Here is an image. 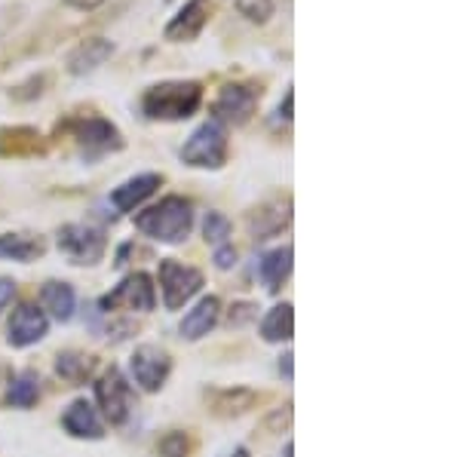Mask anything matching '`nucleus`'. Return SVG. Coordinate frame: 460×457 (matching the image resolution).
<instances>
[{"label": "nucleus", "mask_w": 460, "mask_h": 457, "mask_svg": "<svg viewBox=\"0 0 460 457\" xmlns=\"http://www.w3.org/2000/svg\"><path fill=\"white\" fill-rule=\"evenodd\" d=\"M58 249H62L74 264H95L105 255L108 240H105V231L95 224H65L62 231H58Z\"/></svg>", "instance_id": "obj_5"}, {"label": "nucleus", "mask_w": 460, "mask_h": 457, "mask_svg": "<svg viewBox=\"0 0 460 457\" xmlns=\"http://www.w3.org/2000/svg\"><path fill=\"white\" fill-rule=\"evenodd\" d=\"M160 289L166 311H178L188 304L194 294L203 289V274L188 264H178L175 258H163L160 261Z\"/></svg>", "instance_id": "obj_4"}, {"label": "nucleus", "mask_w": 460, "mask_h": 457, "mask_svg": "<svg viewBox=\"0 0 460 457\" xmlns=\"http://www.w3.org/2000/svg\"><path fill=\"white\" fill-rule=\"evenodd\" d=\"M292 353H286V356H283V363H279V372H286V378L288 381H292Z\"/></svg>", "instance_id": "obj_33"}, {"label": "nucleus", "mask_w": 460, "mask_h": 457, "mask_svg": "<svg viewBox=\"0 0 460 457\" xmlns=\"http://www.w3.org/2000/svg\"><path fill=\"white\" fill-rule=\"evenodd\" d=\"M295 454V445H292V442H286V452H283V457H292Z\"/></svg>", "instance_id": "obj_34"}, {"label": "nucleus", "mask_w": 460, "mask_h": 457, "mask_svg": "<svg viewBox=\"0 0 460 457\" xmlns=\"http://www.w3.org/2000/svg\"><path fill=\"white\" fill-rule=\"evenodd\" d=\"M163 184L160 175L147 172V175H136V179L123 181L120 188H114V194H111V203H114L117 212H132L138 203H145L147 197L154 194Z\"/></svg>", "instance_id": "obj_15"}, {"label": "nucleus", "mask_w": 460, "mask_h": 457, "mask_svg": "<svg viewBox=\"0 0 460 457\" xmlns=\"http://www.w3.org/2000/svg\"><path fill=\"white\" fill-rule=\"evenodd\" d=\"M0 154H4V157H31V154H43L40 132L31 127L0 129Z\"/></svg>", "instance_id": "obj_17"}, {"label": "nucleus", "mask_w": 460, "mask_h": 457, "mask_svg": "<svg viewBox=\"0 0 460 457\" xmlns=\"http://www.w3.org/2000/svg\"><path fill=\"white\" fill-rule=\"evenodd\" d=\"M136 227L157 242H181L194 227V206L184 197H166L136 218Z\"/></svg>", "instance_id": "obj_2"}, {"label": "nucleus", "mask_w": 460, "mask_h": 457, "mask_svg": "<svg viewBox=\"0 0 460 457\" xmlns=\"http://www.w3.org/2000/svg\"><path fill=\"white\" fill-rule=\"evenodd\" d=\"M215 264H218L221 270H230L236 264V249L234 246H218L215 249Z\"/></svg>", "instance_id": "obj_29"}, {"label": "nucleus", "mask_w": 460, "mask_h": 457, "mask_svg": "<svg viewBox=\"0 0 460 457\" xmlns=\"http://www.w3.org/2000/svg\"><path fill=\"white\" fill-rule=\"evenodd\" d=\"M129 368H132V378H136V384L142 387L145 393H157V390L166 384L169 368H172V359H169L166 350L145 344V347H138L136 353H132Z\"/></svg>", "instance_id": "obj_9"}, {"label": "nucleus", "mask_w": 460, "mask_h": 457, "mask_svg": "<svg viewBox=\"0 0 460 457\" xmlns=\"http://www.w3.org/2000/svg\"><path fill=\"white\" fill-rule=\"evenodd\" d=\"M212 16V4L209 0H188V4L181 6V10L175 13L172 22L166 25V31L163 37L172 43H190L197 40L199 31L206 28V22Z\"/></svg>", "instance_id": "obj_12"}, {"label": "nucleus", "mask_w": 460, "mask_h": 457, "mask_svg": "<svg viewBox=\"0 0 460 457\" xmlns=\"http://www.w3.org/2000/svg\"><path fill=\"white\" fill-rule=\"evenodd\" d=\"M16 298V283L13 279H0V311H6V304Z\"/></svg>", "instance_id": "obj_30"}, {"label": "nucleus", "mask_w": 460, "mask_h": 457, "mask_svg": "<svg viewBox=\"0 0 460 457\" xmlns=\"http://www.w3.org/2000/svg\"><path fill=\"white\" fill-rule=\"evenodd\" d=\"M203 105V86L197 80H166V83H154L142 95V110L147 120H188Z\"/></svg>", "instance_id": "obj_1"}, {"label": "nucleus", "mask_w": 460, "mask_h": 457, "mask_svg": "<svg viewBox=\"0 0 460 457\" xmlns=\"http://www.w3.org/2000/svg\"><path fill=\"white\" fill-rule=\"evenodd\" d=\"M273 6H277V0H236L240 16H246L249 22H258V25H264V22L273 16Z\"/></svg>", "instance_id": "obj_26"}, {"label": "nucleus", "mask_w": 460, "mask_h": 457, "mask_svg": "<svg viewBox=\"0 0 460 457\" xmlns=\"http://www.w3.org/2000/svg\"><path fill=\"white\" fill-rule=\"evenodd\" d=\"M292 101H295V92L288 90L286 92V101L279 105V117H283V120H292Z\"/></svg>", "instance_id": "obj_32"}, {"label": "nucleus", "mask_w": 460, "mask_h": 457, "mask_svg": "<svg viewBox=\"0 0 460 457\" xmlns=\"http://www.w3.org/2000/svg\"><path fill=\"white\" fill-rule=\"evenodd\" d=\"M258 95H261V90H255V86L227 83L225 90L218 92L215 105H212L215 120H218V123H234V127H243V123H249V117L255 114Z\"/></svg>", "instance_id": "obj_8"}, {"label": "nucleus", "mask_w": 460, "mask_h": 457, "mask_svg": "<svg viewBox=\"0 0 460 457\" xmlns=\"http://www.w3.org/2000/svg\"><path fill=\"white\" fill-rule=\"evenodd\" d=\"M218 313H221V301L218 298H203L194 311L181 320V338H188V341H199L203 335H209L212 326L218 322Z\"/></svg>", "instance_id": "obj_18"}, {"label": "nucleus", "mask_w": 460, "mask_h": 457, "mask_svg": "<svg viewBox=\"0 0 460 457\" xmlns=\"http://www.w3.org/2000/svg\"><path fill=\"white\" fill-rule=\"evenodd\" d=\"M47 329H49L47 313L37 311L34 304H22L10 320V329H6L10 335H6V341H10L13 347H31V344H37L47 335Z\"/></svg>", "instance_id": "obj_13"}, {"label": "nucleus", "mask_w": 460, "mask_h": 457, "mask_svg": "<svg viewBox=\"0 0 460 457\" xmlns=\"http://www.w3.org/2000/svg\"><path fill=\"white\" fill-rule=\"evenodd\" d=\"M292 224V197H273L258 206L255 212L249 215V231L255 240H267V237H277L279 231Z\"/></svg>", "instance_id": "obj_11"}, {"label": "nucleus", "mask_w": 460, "mask_h": 457, "mask_svg": "<svg viewBox=\"0 0 460 457\" xmlns=\"http://www.w3.org/2000/svg\"><path fill=\"white\" fill-rule=\"evenodd\" d=\"M68 6H74V10H95V6H102L105 0H65Z\"/></svg>", "instance_id": "obj_31"}, {"label": "nucleus", "mask_w": 460, "mask_h": 457, "mask_svg": "<svg viewBox=\"0 0 460 457\" xmlns=\"http://www.w3.org/2000/svg\"><path fill=\"white\" fill-rule=\"evenodd\" d=\"M230 457H249V452H246V448H236V452L230 454Z\"/></svg>", "instance_id": "obj_35"}, {"label": "nucleus", "mask_w": 460, "mask_h": 457, "mask_svg": "<svg viewBox=\"0 0 460 457\" xmlns=\"http://www.w3.org/2000/svg\"><path fill=\"white\" fill-rule=\"evenodd\" d=\"M47 252L40 237L34 233H4L0 237V258H13V261H34Z\"/></svg>", "instance_id": "obj_20"}, {"label": "nucleus", "mask_w": 460, "mask_h": 457, "mask_svg": "<svg viewBox=\"0 0 460 457\" xmlns=\"http://www.w3.org/2000/svg\"><path fill=\"white\" fill-rule=\"evenodd\" d=\"M111 56H114V43L105 40V37H89V40L74 47V53L68 56V71L74 77H80V74H89L99 65H105Z\"/></svg>", "instance_id": "obj_14"}, {"label": "nucleus", "mask_w": 460, "mask_h": 457, "mask_svg": "<svg viewBox=\"0 0 460 457\" xmlns=\"http://www.w3.org/2000/svg\"><path fill=\"white\" fill-rule=\"evenodd\" d=\"M154 301H157V294H154L151 277L132 274V277H126L114 292H108L105 298H102V311H108V313L111 311L147 313V311H154Z\"/></svg>", "instance_id": "obj_7"}, {"label": "nucleus", "mask_w": 460, "mask_h": 457, "mask_svg": "<svg viewBox=\"0 0 460 457\" xmlns=\"http://www.w3.org/2000/svg\"><path fill=\"white\" fill-rule=\"evenodd\" d=\"M71 132L77 138V145L84 147V154L95 157V154H108V151H120L123 136L114 123L102 120V117H84V120H74Z\"/></svg>", "instance_id": "obj_10"}, {"label": "nucleus", "mask_w": 460, "mask_h": 457, "mask_svg": "<svg viewBox=\"0 0 460 457\" xmlns=\"http://www.w3.org/2000/svg\"><path fill=\"white\" fill-rule=\"evenodd\" d=\"M95 400H99V409L105 411V417L114 426L129 421V415H132V387L126 384L120 368H108V372L95 381Z\"/></svg>", "instance_id": "obj_6"}, {"label": "nucleus", "mask_w": 460, "mask_h": 457, "mask_svg": "<svg viewBox=\"0 0 460 457\" xmlns=\"http://www.w3.org/2000/svg\"><path fill=\"white\" fill-rule=\"evenodd\" d=\"M209 402L218 417H234L249 411L258 402V393H252V390H221V393H212Z\"/></svg>", "instance_id": "obj_23"}, {"label": "nucleus", "mask_w": 460, "mask_h": 457, "mask_svg": "<svg viewBox=\"0 0 460 457\" xmlns=\"http://www.w3.org/2000/svg\"><path fill=\"white\" fill-rule=\"evenodd\" d=\"M181 160L188 166H197V169H221L225 166V160H227L225 123H218V120L203 123V127L188 138V145L181 147Z\"/></svg>", "instance_id": "obj_3"}, {"label": "nucleus", "mask_w": 460, "mask_h": 457, "mask_svg": "<svg viewBox=\"0 0 460 457\" xmlns=\"http://www.w3.org/2000/svg\"><path fill=\"white\" fill-rule=\"evenodd\" d=\"M62 424H65V430H68L71 436H77V439H102V436H105V433H102L99 415H95V409L86 400L71 402L68 411L62 415Z\"/></svg>", "instance_id": "obj_16"}, {"label": "nucleus", "mask_w": 460, "mask_h": 457, "mask_svg": "<svg viewBox=\"0 0 460 457\" xmlns=\"http://www.w3.org/2000/svg\"><path fill=\"white\" fill-rule=\"evenodd\" d=\"M40 304L43 311H49V316H56L58 322H68L74 316V289L68 283H47L40 289Z\"/></svg>", "instance_id": "obj_21"}, {"label": "nucleus", "mask_w": 460, "mask_h": 457, "mask_svg": "<svg viewBox=\"0 0 460 457\" xmlns=\"http://www.w3.org/2000/svg\"><path fill=\"white\" fill-rule=\"evenodd\" d=\"M37 396H40V381H37V374L22 372L10 387V405H16V409H31L37 402Z\"/></svg>", "instance_id": "obj_24"}, {"label": "nucleus", "mask_w": 460, "mask_h": 457, "mask_svg": "<svg viewBox=\"0 0 460 457\" xmlns=\"http://www.w3.org/2000/svg\"><path fill=\"white\" fill-rule=\"evenodd\" d=\"M295 331V313H292V304H277L270 313L264 316L261 322V338L267 344H279V341H288Z\"/></svg>", "instance_id": "obj_22"}, {"label": "nucleus", "mask_w": 460, "mask_h": 457, "mask_svg": "<svg viewBox=\"0 0 460 457\" xmlns=\"http://www.w3.org/2000/svg\"><path fill=\"white\" fill-rule=\"evenodd\" d=\"M203 233H206V242H212V246H225L227 237H230V221L221 215V212H209Z\"/></svg>", "instance_id": "obj_28"}, {"label": "nucleus", "mask_w": 460, "mask_h": 457, "mask_svg": "<svg viewBox=\"0 0 460 457\" xmlns=\"http://www.w3.org/2000/svg\"><path fill=\"white\" fill-rule=\"evenodd\" d=\"M288 274H292V246L273 249V252H267L261 258V264H258V277H261V283L270 292H277L288 279Z\"/></svg>", "instance_id": "obj_19"}, {"label": "nucleus", "mask_w": 460, "mask_h": 457, "mask_svg": "<svg viewBox=\"0 0 460 457\" xmlns=\"http://www.w3.org/2000/svg\"><path fill=\"white\" fill-rule=\"evenodd\" d=\"M56 372L62 374L65 381H84L89 372H93V356H84V353H62L56 363Z\"/></svg>", "instance_id": "obj_25"}, {"label": "nucleus", "mask_w": 460, "mask_h": 457, "mask_svg": "<svg viewBox=\"0 0 460 457\" xmlns=\"http://www.w3.org/2000/svg\"><path fill=\"white\" fill-rule=\"evenodd\" d=\"M188 452H190V442H188V433H181V430L166 433L157 445V457H188Z\"/></svg>", "instance_id": "obj_27"}]
</instances>
